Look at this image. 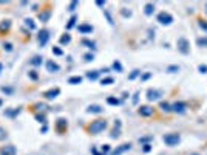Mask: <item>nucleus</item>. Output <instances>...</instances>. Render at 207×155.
<instances>
[{
	"label": "nucleus",
	"mask_w": 207,
	"mask_h": 155,
	"mask_svg": "<svg viewBox=\"0 0 207 155\" xmlns=\"http://www.w3.org/2000/svg\"><path fill=\"white\" fill-rule=\"evenodd\" d=\"M107 127H108L107 119H105V118H97V119L91 121V122H90L85 129H87V132H88L90 135H99V133H101V132H104Z\"/></svg>",
	"instance_id": "nucleus-1"
},
{
	"label": "nucleus",
	"mask_w": 207,
	"mask_h": 155,
	"mask_svg": "<svg viewBox=\"0 0 207 155\" xmlns=\"http://www.w3.org/2000/svg\"><path fill=\"white\" fill-rule=\"evenodd\" d=\"M54 130H56L59 135H65V133L68 132V119L64 118V116L57 118L56 122H54Z\"/></svg>",
	"instance_id": "nucleus-2"
},
{
	"label": "nucleus",
	"mask_w": 207,
	"mask_h": 155,
	"mask_svg": "<svg viewBox=\"0 0 207 155\" xmlns=\"http://www.w3.org/2000/svg\"><path fill=\"white\" fill-rule=\"evenodd\" d=\"M11 28H12V20H11V19H3V20H0V38L9 34Z\"/></svg>",
	"instance_id": "nucleus-3"
},
{
	"label": "nucleus",
	"mask_w": 207,
	"mask_h": 155,
	"mask_svg": "<svg viewBox=\"0 0 207 155\" xmlns=\"http://www.w3.org/2000/svg\"><path fill=\"white\" fill-rule=\"evenodd\" d=\"M179 140H181V137L178 133H167V135H164V143L167 146H176L179 143Z\"/></svg>",
	"instance_id": "nucleus-4"
},
{
	"label": "nucleus",
	"mask_w": 207,
	"mask_h": 155,
	"mask_svg": "<svg viewBox=\"0 0 207 155\" xmlns=\"http://www.w3.org/2000/svg\"><path fill=\"white\" fill-rule=\"evenodd\" d=\"M59 95H60V88H59V87H53V88L45 90V92L42 93V96H43L45 99H56Z\"/></svg>",
	"instance_id": "nucleus-5"
},
{
	"label": "nucleus",
	"mask_w": 207,
	"mask_h": 155,
	"mask_svg": "<svg viewBox=\"0 0 207 155\" xmlns=\"http://www.w3.org/2000/svg\"><path fill=\"white\" fill-rule=\"evenodd\" d=\"M51 14H53V9L48 6V8H43L42 11H39V14H37V19L40 20V22H48L49 20V17H51Z\"/></svg>",
	"instance_id": "nucleus-6"
},
{
	"label": "nucleus",
	"mask_w": 207,
	"mask_h": 155,
	"mask_svg": "<svg viewBox=\"0 0 207 155\" xmlns=\"http://www.w3.org/2000/svg\"><path fill=\"white\" fill-rule=\"evenodd\" d=\"M156 19H158V22H159V23H162V25H168V23H172V22H173L172 14H170V12H166V11L159 12Z\"/></svg>",
	"instance_id": "nucleus-7"
},
{
	"label": "nucleus",
	"mask_w": 207,
	"mask_h": 155,
	"mask_svg": "<svg viewBox=\"0 0 207 155\" xmlns=\"http://www.w3.org/2000/svg\"><path fill=\"white\" fill-rule=\"evenodd\" d=\"M37 40H39V45L40 47H45L46 43H48V40H49V31L48 30H40L39 31V34H37Z\"/></svg>",
	"instance_id": "nucleus-8"
},
{
	"label": "nucleus",
	"mask_w": 207,
	"mask_h": 155,
	"mask_svg": "<svg viewBox=\"0 0 207 155\" xmlns=\"http://www.w3.org/2000/svg\"><path fill=\"white\" fill-rule=\"evenodd\" d=\"M17 154V149L14 144H6V146H2L0 148V155H16Z\"/></svg>",
	"instance_id": "nucleus-9"
},
{
	"label": "nucleus",
	"mask_w": 207,
	"mask_h": 155,
	"mask_svg": "<svg viewBox=\"0 0 207 155\" xmlns=\"http://www.w3.org/2000/svg\"><path fill=\"white\" fill-rule=\"evenodd\" d=\"M138 113L141 116H152L153 113H155V109L153 107H150V106H141L139 109H138Z\"/></svg>",
	"instance_id": "nucleus-10"
},
{
	"label": "nucleus",
	"mask_w": 207,
	"mask_h": 155,
	"mask_svg": "<svg viewBox=\"0 0 207 155\" xmlns=\"http://www.w3.org/2000/svg\"><path fill=\"white\" fill-rule=\"evenodd\" d=\"M178 50L181 53H184V54L189 53V42H187V39H184V38L178 39Z\"/></svg>",
	"instance_id": "nucleus-11"
},
{
	"label": "nucleus",
	"mask_w": 207,
	"mask_h": 155,
	"mask_svg": "<svg viewBox=\"0 0 207 155\" xmlns=\"http://www.w3.org/2000/svg\"><path fill=\"white\" fill-rule=\"evenodd\" d=\"M45 65H46V72H49V73H56V72H59V70H60L59 64H57V62H54L53 59H48Z\"/></svg>",
	"instance_id": "nucleus-12"
},
{
	"label": "nucleus",
	"mask_w": 207,
	"mask_h": 155,
	"mask_svg": "<svg viewBox=\"0 0 207 155\" xmlns=\"http://www.w3.org/2000/svg\"><path fill=\"white\" fill-rule=\"evenodd\" d=\"M131 149V144L130 143H124V144H121L119 148H116L113 152H111V155H121V154H124L125 151H130Z\"/></svg>",
	"instance_id": "nucleus-13"
},
{
	"label": "nucleus",
	"mask_w": 207,
	"mask_h": 155,
	"mask_svg": "<svg viewBox=\"0 0 207 155\" xmlns=\"http://www.w3.org/2000/svg\"><path fill=\"white\" fill-rule=\"evenodd\" d=\"M172 112H175V113H184L186 112V104L181 102V101L172 104Z\"/></svg>",
	"instance_id": "nucleus-14"
},
{
	"label": "nucleus",
	"mask_w": 207,
	"mask_h": 155,
	"mask_svg": "<svg viewBox=\"0 0 207 155\" xmlns=\"http://www.w3.org/2000/svg\"><path fill=\"white\" fill-rule=\"evenodd\" d=\"M78 30L82 34H90V33H93V25H90V23H81V25H78Z\"/></svg>",
	"instance_id": "nucleus-15"
},
{
	"label": "nucleus",
	"mask_w": 207,
	"mask_h": 155,
	"mask_svg": "<svg viewBox=\"0 0 207 155\" xmlns=\"http://www.w3.org/2000/svg\"><path fill=\"white\" fill-rule=\"evenodd\" d=\"M159 96H161V92H158V90H153V88H148V90H147V99H148V101L159 99Z\"/></svg>",
	"instance_id": "nucleus-16"
},
{
	"label": "nucleus",
	"mask_w": 207,
	"mask_h": 155,
	"mask_svg": "<svg viewBox=\"0 0 207 155\" xmlns=\"http://www.w3.org/2000/svg\"><path fill=\"white\" fill-rule=\"evenodd\" d=\"M104 112V107L97 106V104H91L87 107V113H102Z\"/></svg>",
	"instance_id": "nucleus-17"
},
{
	"label": "nucleus",
	"mask_w": 207,
	"mask_h": 155,
	"mask_svg": "<svg viewBox=\"0 0 207 155\" xmlns=\"http://www.w3.org/2000/svg\"><path fill=\"white\" fill-rule=\"evenodd\" d=\"M42 61H43V58L39 56V54H36V56H33V58L30 59V64H31L33 67H39V65H42Z\"/></svg>",
	"instance_id": "nucleus-18"
},
{
	"label": "nucleus",
	"mask_w": 207,
	"mask_h": 155,
	"mask_svg": "<svg viewBox=\"0 0 207 155\" xmlns=\"http://www.w3.org/2000/svg\"><path fill=\"white\" fill-rule=\"evenodd\" d=\"M30 109H31V110H34V113H37V112H43V110L46 109V106H45V104H42V102H36V104L30 106Z\"/></svg>",
	"instance_id": "nucleus-19"
},
{
	"label": "nucleus",
	"mask_w": 207,
	"mask_h": 155,
	"mask_svg": "<svg viewBox=\"0 0 207 155\" xmlns=\"http://www.w3.org/2000/svg\"><path fill=\"white\" fill-rule=\"evenodd\" d=\"M25 27L28 28V31H33V30H36V23H34V20L33 19H30V17H25Z\"/></svg>",
	"instance_id": "nucleus-20"
},
{
	"label": "nucleus",
	"mask_w": 207,
	"mask_h": 155,
	"mask_svg": "<svg viewBox=\"0 0 207 155\" xmlns=\"http://www.w3.org/2000/svg\"><path fill=\"white\" fill-rule=\"evenodd\" d=\"M34 118H36V121H39L40 124H46V113H45V112H37V113H34Z\"/></svg>",
	"instance_id": "nucleus-21"
},
{
	"label": "nucleus",
	"mask_w": 207,
	"mask_h": 155,
	"mask_svg": "<svg viewBox=\"0 0 207 155\" xmlns=\"http://www.w3.org/2000/svg\"><path fill=\"white\" fill-rule=\"evenodd\" d=\"M153 11H155V5H153V3H145V6H144V12H145V16H152Z\"/></svg>",
	"instance_id": "nucleus-22"
},
{
	"label": "nucleus",
	"mask_w": 207,
	"mask_h": 155,
	"mask_svg": "<svg viewBox=\"0 0 207 155\" xmlns=\"http://www.w3.org/2000/svg\"><path fill=\"white\" fill-rule=\"evenodd\" d=\"M70 42H71V36H70L68 33L62 34L60 39H59V43H60V45H67V43H70Z\"/></svg>",
	"instance_id": "nucleus-23"
},
{
	"label": "nucleus",
	"mask_w": 207,
	"mask_h": 155,
	"mask_svg": "<svg viewBox=\"0 0 207 155\" xmlns=\"http://www.w3.org/2000/svg\"><path fill=\"white\" fill-rule=\"evenodd\" d=\"M101 75V72L99 70H93V72H87V78L88 79H91V81H94V79H97Z\"/></svg>",
	"instance_id": "nucleus-24"
},
{
	"label": "nucleus",
	"mask_w": 207,
	"mask_h": 155,
	"mask_svg": "<svg viewBox=\"0 0 207 155\" xmlns=\"http://www.w3.org/2000/svg\"><path fill=\"white\" fill-rule=\"evenodd\" d=\"M82 82V76H71L68 78V84H73V85H78Z\"/></svg>",
	"instance_id": "nucleus-25"
},
{
	"label": "nucleus",
	"mask_w": 207,
	"mask_h": 155,
	"mask_svg": "<svg viewBox=\"0 0 207 155\" xmlns=\"http://www.w3.org/2000/svg\"><path fill=\"white\" fill-rule=\"evenodd\" d=\"M159 109H161L162 112H167V113H168V112H172V104H168V102H164V101H162V102L159 104Z\"/></svg>",
	"instance_id": "nucleus-26"
},
{
	"label": "nucleus",
	"mask_w": 207,
	"mask_h": 155,
	"mask_svg": "<svg viewBox=\"0 0 207 155\" xmlns=\"http://www.w3.org/2000/svg\"><path fill=\"white\" fill-rule=\"evenodd\" d=\"M76 20H78V17H76V16H71V17H70V20H68V23H67V27H65V28H67V30H71V28H73V27H74V25H76Z\"/></svg>",
	"instance_id": "nucleus-27"
},
{
	"label": "nucleus",
	"mask_w": 207,
	"mask_h": 155,
	"mask_svg": "<svg viewBox=\"0 0 207 155\" xmlns=\"http://www.w3.org/2000/svg\"><path fill=\"white\" fill-rule=\"evenodd\" d=\"M6 138H8V130L3 126H0V141H5Z\"/></svg>",
	"instance_id": "nucleus-28"
},
{
	"label": "nucleus",
	"mask_w": 207,
	"mask_h": 155,
	"mask_svg": "<svg viewBox=\"0 0 207 155\" xmlns=\"http://www.w3.org/2000/svg\"><path fill=\"white\" fill-rule=\"evenodd\" d=\"M81 43H82V45H87L88 48H94V45H96V43H94L93 40H90V39H82Z\"/></svg>",
	"instance_id": "nucleus-29"
},
{
	"label": "nucleus",
	"mask_w": 207,
	"mask_h": 155,
	"mask_svg": "<svg viewBox=\"0 0 207 155\" xmlns=\"http://www.w3.org/2000/svg\"><path fill=\"white\" fill-rule=\"evenodd\" d=\"M2 47H3V50H5V51H8V53H11V51L14 50L12 43H9V42H3V45H2Z\"/></svg>",
	"instance_id": "nucleus-30"
},
{
	"label": "nucleus",
	"mask_w": 207,
	"mask_h": 155,
	"mask_svg": "<svg viewBox=\"0 0 207 155\" xmlns=\"http://www.w3.org/2000/svg\"><path fill=\"white\" fill-rule=\"evenodd\" d=\"M107 102H108L110 106H118V104H119V99H118V98H113V96H108V98H107Z\"/></svg>",
	"instance_id": "nucleus-31"
},
{
	"label": "nucleus",
	"mask_w": 207,
	"mask_h": 155,
	"mask_svg": "<svg viewBox=\"0 0 207 155\" xmlns=\"http://www.w3.org/2000/svg\"><path fill=\"white\" fill-rule=\"evenodd\" d=\"M28 76H30V79H33V81H37V79H39V75H37V72H36V70L28 72Z\"/></svg>",
	"instance_id": "nucleus-32"
},
{
	"label": "nucleus",
	"mask_w": 207,
	"mask_h": 155,
	"mask_svg": "<svg viewBox=\"0 0 207 155\" xmlns=\"http://www.w3.org/2000/svg\"><path fill=\"white\" fill-rule=\"evenodd\" d=\"M78 6H79V2H71V3L67 6V9H68V11H74Z\"/></svg>",
	"instance_id": "nucleus-33"
},
{
	"label": "nucleus",
	"mask_w": 207,
	"mask_h": 155,
	"mask_svg": "<svg viewBox=\"0 0 207 155\" xmlns=\"http://www.w3.org/2000/svg\"><path fill=\"white\" fill-rule=\"evenodd\" d=\"M51 51H53V54H56V56H62V54H64V51H62L59 47H53Z\"/></svg>",
	"instance_id": "nucleus-34"
},
{
	"label": "nucleus",
	"mask_w": 207,
	"mask_h": 155,
	"mask_svg": "<svg viewBox=\"0 0 207 155\" xmlns=\"http://www.w3.org/2000/svg\"><path fill=\"white\" fill-rule=\"evenodd\" d=\"M19 109H9V110H6V115L8 116H16V115H19Z\"/></svg>",
	"instance_id": "nucleus-35"
},
{
	"label": "nucleus",
	"mask_w": 207,
	"mask_h": 155,
	"mask_svg": "<svg viewBox=\"0 0 207 155\" xmlns=\"http://www.w3.org/2000/svg\"><path fill=\"white\" fill-rule=\"evenodd\" d=\"M101 84H102V85H110V84H113V78H104V79L101 81Z\"/></svg>",
	"instance_id": "nucleus-36"
},
{
	"label": "nucleus",
	"mask_w": 207,
	"mask_h": 155,
	"mask_svg": "<svg viewBox=\"0 0 207 155\" xmlns=\"http://www.w3.org/2000/svg\"><path fill=\"white\" fill-rule=\"evenodd\" d=\"M196 42H198L200 47H207V38H200Z\"/></svg>",
	"instance_id": "nucleus-37"
},
{
	"label": "nucleus",
	"mask_w": 207,
	"mask_h": 155,
	"mask_svg": "<svg viewBox=\"0 0 207 155\" xmlns=\"http://www.w3.org/2000/svg\"><path fill=\"white\" fill-rule=\"evenodd\" d=\"M198 25H200V28H203L204 31H207V22H206V20L200 19V20H198Z\"/></svg>",
	"instance_id": "nucleus-38"
},
{
	"label": "nucleus",
	"mask_w": 207,
	"mask_h": 155,
	"mask_svg": "<svg viewBox=\"0 0 207 155\" xmlns=\"http://www.w3.org/2000/svg\"><path fill=\"white\" fill-rule=\"evenodd\" d=\"M113 68H115V70H118V72H122V65H121V62H119V61H115Z\"/></svg>",
	"instance_id": "nucleus-39"
},
{
	"label": "nucleus",
	"mask_w": 207,
	"mask_h": 155,
	"mask_svg": "<svg viewBox=\"0 0 207 155\" xmlns=\"http://www.w3.org/2000/svg\"><path fill=\"white\" fill-rule=\"evenodd\" d=\"M119 135H121V129H119V127H118V129L115 127V130L111 132V138H118Z\"/></svg>",
	"instance_id": "nucleus-40"
},
{
	"label": "nucleus",
	"mask_w": 207,
	"mask_h": 155,
	"mask_svg": "<svg viewBox=\"0 0 207 155\" xmlns=\"http://www.w3.org/2000/svg\"><path fill=\"white\" fill-rule=\"evenodd\" d=\"M139 73H141L139 70H133V72H131V73L128 75V79H130V81H133L134 78H136V76H138V75H139Z\"/></svg>",
	"instance_id": "nucleus-41"
},
{
	"label": "nucleus",
	"mask_w": 207,
	"mask_h": 155,
	"mask_svg": "<svg viewBox=\"0 0 207 155\" xmlns=\"http://www.w3.org/2000/svg\"><path fill=\"white\" fill-rule=\"evenodd\" d=\"M83 59H85V62H91V61L94 59V56H93L91 53H87V54L83 56Z\"/></svg>",
	"instance_id": "nucleus-42"
},
{
	"label": "nucleus",
	"mask_w": 207,
	"mask_h": 155,
	"mask_svg": "<svg viewBox=\"0 0 207 155\" xmlns=\"http://www.w3.org/2000/svg\"><path fill=\"white\" fill-rule=\"evenodd\" d=\"M167 70H168L170 73H173V72H178V70H179V67H178V65H172V67H168Z\"/></svg>",
	"instance_id": "nucleus-43"
},
{
	"label": "nucleus",
	"mask_w": 207,
	"mask_h": 155,
	"mask_svg": "<svg viewBox=\"0 0 207 155\" xmlns=\"http://www.w3.org/2000/svg\"><path fill=\"white\" fill-rule=\"evenodd\" d=\"M108 151H110V146H108V144H104V146H102V155H105Z\"/></svg>",
	"instance_id": "nucleus-44"
},
{
	"label": "nucleus",
	"mask_w": 207,
	"mask_h": 155,
	"mask_svg": "<svg viewBox=\"0 0 207 155\" xmlns=\"http://www.w3.org/2000/svg\"><path fill=\"white\" fill-rule=\"evenodd\" d=\"M198 70H200L201 73H207V65H200V67H198Z\"/></svg>",
	"instance_id": "nucleus-45"
},
{
	"label": "nucleus",
	"mask_w": 207,
	"mask_h": 155,
	"mask_svg": "<svg viewBox=\"0 0 207 155\" xmlns=\"http://www.w3.org/2000/svg\"><path fill=\"white\" fill-rule=\"evenodd\" d=\"M150 149H152V146H150V144H144V152H148Z\"/></svg>",
	"instance_id": "nucleus-46"
},
{
	"label": "nucleus",
	"mask_w": 207,
	"mask_h": 155,
	"mask_svg": "<svg viewBox=\"0 0 207 155\" xmlns=\"http://www.w3.org/2000/svg\"><path fill=\"white\" fill-rule=\"evenodd\" d=\"M2 92H3V93H11L12 90H11V88H5V87H3V88H2Z\"/></svg>",
	"instance_id": "nucleus-47"
},
{
	"label": "nucleus",
	"mask_w": 207,
	"mask_h": 155,
	"mask_svg": "<svg viewBox=\"0 0 207 155\" xmlns=\"http://www.w3.org/2000/svg\"><path fill=\"white\" fill-rule=\"evenodd\" d=\"M46 130H48V127H46V124H43V127L40 129V132H42V133H45Z\"/></svg>",
	"instance_id": "nucleus-48"
},
{
	"label": "nucleus",
	"mask_w": 207,
	"mask_h": 155,
	"mask_svg": "<svg viewBox=\"0 0 207 155\" xmlns=\"http://www.w3.org/2000/svg\"><path fill=\"white\" fill-rule=\"evenodd\" d=\"M152 76V75H150V73H145V75H144V76H142V81H145V79H148V78Z\"/></svg>",
	"instance_id": "nucleus-49"
},
{
	"label": "nucleus",
	"mask_w": 207,
	"mask_h": 155,
	"mask_svg": "<svg viewBox=\"0 0 207 155\" xmlns=\"http://www.w3.org/2000/svg\"><path fill=\"white\" fill-rule=\"evenodd\" d=\"M96 5H97V6H104L105 2H101V0H99V2H96Z\"/></svg>",
	"instance_id": "nucleus-50"
},
{
	"label": "nucleus",
	"mask_w": 207,
	"mask_h": 155,
	"mask_svg": "<svg viewBox=\"0 0 207 155\" xmlns=\"http://www.w3.org/2000/svg\"><path fill=\"white\" fill-rule=\"evenodd\" d=\"M91 152H93V154H94V155H102V154H99V152H97V151H96V149H94V148H93V149H91Z\"/></svg>",
	"instance_id": "nucleus-51"
},
{
	"label": "nucleus",
	"mask_w": 207,
	"mask_h": 155,
	"mask_svg": "<svg viewBox=\"0 0 207 155\" xmlns=\"http://www.w3.org/2000/svg\"><path fill=\"white\" fill-rule=\"evenodd\" d=\"M2 70H3V65H2V62H0V73H2Z\"/></svg>",
	"instance_id": "nucleus-52"
},
{
	"label": "nucleus",
	"mask_w": 207,
	"mask_h": 155,
	"mask_svg": "<svg viewBox=\"0 0 207 155\" xmlns=\"http://www.w3.org/2000/svg\"><path fill=\"white\" fill-rule=\"evenodd\" d=\"M206 14H207V3H206Z\"/></svg>",
	"instance_id": "nucleus-53"
},
{
	"label": "nucleus",
	"mask_w": 207,
	"mask_h": 155,
	"mask_svg": "<svg viewBox=\"0 0 207 155\" xmlns=\"http://www.w3.org/2000/svg\"><path fill=\"white\" fill-rule=\"evenodd\" d=\"M0 106H2V99H0Z\"/></svg>",
	"instance_id": "nucleus-54"
},
{
	"label": "nucleus",
	"mask_w": 207,
	"mask_h": 155,
	"mask_svg": "<svg viewBox=\"0 0 207 155\" xmlns=\"http://www.w3.org/2000/svg\"><path fill=\"white\" fill-rule=\"evenodd\" d=\"M193 155H198V154H193Z\"/></svg>",
	"instance_id": "nucleus-55"
}]
</instances>
